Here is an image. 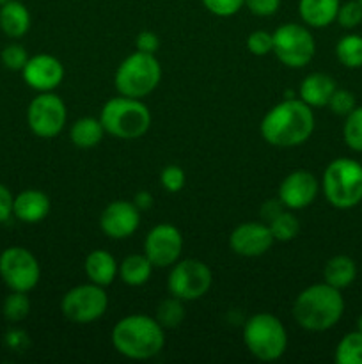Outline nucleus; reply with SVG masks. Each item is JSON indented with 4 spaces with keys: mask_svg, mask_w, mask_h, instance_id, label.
Returning <instances> with one entry per match:
<instances>
[{
    "mask_svg": "<svg viewBox=\"0 0 362 364\" xmlns=\"http://www.w3.org/2000/svg\"><path fill=\"white\" fill-rule=\"evenodd\" d=\"M202 6L212 14L220 18H229L245 6V0H201Z\"/></svg>",
    "mask_w": 362,
    "mask_h": 364,
    "instance_id": "obj_34",
    "label": "nucleus"
},
{
    "mask_svg": "<svg viewBox=\"0 0 362 364\" xmlns=\"http://www.w3.org/2000/svg\"><path fill=\"white\" fill-rule=\"evenodd\" d=\"M273 242L275 240L266 223H243L231 233L229 247L238 256L258 258L270 251Z\"/></svg>",
    "mask_w": 362,
    "mask_h": 364,
    "instance_id": "obj_14",
    "label": "nucleus"
},
{
    "mask_svg": "<svg viewBox=\"0 0 362 364\" xmlns=\"http://www.w3.org/2000/svg\"><path fill=\"white\" fill-rule=\"evenodd\" d=\"M213 283V274L201 259H177L167 279V288L172 297L181 301H197L204 297Z\"/></svg>",
    "mask_w": 362,
    "mask_h": 364,
    "instance_id": "obj_10",
    "label": "nucleus"
},
{
    "mask_svg": "<svg viewBox=\"0 0 362 364\" xmlns=\"http://www.w3.org/2000/svg\"><path fill=\"white\" fill-rule=\"evenodd\" d=\"M135 46H137L138 52L144 53H155L160 48V38L151 31H142L141 34L135 39Z\"/></svg>",
    "mask_w": 362,
    "mask_h": 364,
    "instance_id": "obj_39",
    "label": "nucleus"
},
{
    "mask_svg": "<svg viewBox=\"0 0 362 364\" xmlns=\"http://www.w3.org/2000/svg\"><path fill=\"white\" fill-rule=\"evenodd\" d=\"M14 198L4 185H0V223L7 220L13 213Z\"/></svg>",
    "mask_w": 362,
    "mask_h": 364,
    "instance_id": "obj_40",
    "label": "nucleus"
},
{
    "mask_svg": "<svg viewBox=\"0 0 362 364\" xmlns=\"http://www.w3.org/2000/svg\"><path fill=\"white\" fill-rule=\"evenodd\" d=\"M283 203H280V199L279 201H268V203H265V205H263V210H261V215H263V220H265V223H270V220L273 219V217L277 215V213L279 212H283Z\"/></svg>",
    "mask_w": 362,
    "mask_h": 364,
    "instance_id": "obj_41",
    "label": "nucleus"
},
{
    "mask_svg": "<svg viewBox=\"0 0 362 364\" xmlns=\"http://www.w3.org/2000/svg\"><path fill=\"white\" fill-rule=\"evenodd\" d=\"M247 48L252 55L263 57L273 52V34L266 31H256L248 34Z\"/></svg>",
    "mask_w": 362,
    "mask_h": 364,
    "instance_id": "obj_33",
    "label": "nucleus"
},
{
    "mask_svg": "<svg viewBox=\"0 0 362 364\" xmlns=\"http://www.w3.org/2000/svg\"><path fill=\"white\" fill-rule=\"evenodd\" d=\"M329 107L337 116H348L357 107V103H355L353 92L346 91V89H336L332 98H330Z\"/></svg>",
    "mask_w": 362,
    "mask_h": 364,
    "instance_id": "obj_35",
    "label": "nucleus"
},
{
    "mask_svg": "<svg viewBox=\"0 0 362 364\" xmlns=\"http://www.w3.org/2000/svg\"><path fill=\"white\" fill-rule=\"evenodd\" d=\"M141 224V210L133 201H114L106 205L99 217V228L106 237L123 240L131 237Z\"/></svg>",
    "mask_w": 362,
    "mask_h": 364,
    "instance_id": "obj_15",
    "label": "nucleus"
},
{
    "mask_svg": "<svg viewBox=\"0 0 362 364\" xmlns=\"http://www.w3.org/2000/svg\"><path fill=\"white\" fill-rule=\"evenodd\" d=\"M185 318V308L183 301L170 295V299L160 302L158 309H156V320L163 329H174L180 326Z\"/></svg>",
    "mask_w": 362,
    "mask_h": 364,
    "instance_id": "obj_29",
    "label": "nucleus"
},
{
    "mask_svg": "<svg viewBox=\"0 0 362 364\" xmlns=\"http://www.w3.org/2000/svg\"><path fill=\"white\" fill-rule=\"evenodd\" d=\"M316 43L311 31L300 23H284L273 32V52L287 68H304L312 60Z\"/></svg>",
    "mask_w": 362,
    "mask_h": 364,
    "instance_id": "obj_8",
    "label": "nucleus"
},
{
    "mask_svg": "<svg viewBox=\"0 0 362 364\" xmlns=\"http://www.w3.org/2000/svg\"><path fill=\"white\" fill-rule=\"evenodd\" d=\"M4 2H7V0H0V4H4Z\"/></svg>",
    "mask_w": 362,
    "mask_h": 364,
    "instance_id": "obj_44",
    "label": "nucleus"
},
{
    "mask_svg": "<svg viewBox=\"0 0 362 364\" xmlns=\"http://www.w3.org/2000/svg\"><path fill=\"white\" fill-rule=\"evenodd\" d=\"M323 194L339 210H350L362 201V166L353 159H336L323 173Z\"/></svg>",
    "mask_w": 362,
    "mask_h": 364,
    "instance_id": "obj_5",
    "label": "nucleus"
},
{
    "mask_svg": "<svg viewBox=\"0 0 362 364\" xmlns=\"http://www.w3.org/2000/svg\"><path fill=\"white\" fill-rule=\"evenodd\" d=\"M23 80L27 85L39 92H48L59 87L64 78V66L57 57L48 53H39V55L28 57L27 64L21 70Z\"/></svg>",
    "mask_w": 362,
    "mask_h": 364,
    "instance_id": "obj_17",
    "label": "nucleus"
},
{
    "mask_svg": "<svg viewBox=\"0 0 362 364\" xmlns=\"http://www.w3.org/2000/svg\"><path fill=\"white\" fill-rule=\"evenodd\" d=\"M343 137L348 148L353 151H362V107H355L346 116Z\"/></svg>",
    "mask_w": 362,
    "mask_h": 364,
    "instance_id": "obj_30",
    "label": "nucleus"
},
{
    "mask_svg": "<svg viewBox=\"0 0 362 364\" xmlns=\"http://www.w3.org/2000/svg\"><path fill=\"white\" fill-rule=\"evenodd\" d=\"M319 183L309 171H293L279 185V199L287 210H304L316 199Z\"/></svg>",
    "mask_w": 362,
    "mask_h": 364,
    "instance_id": "obj_16",
    "label": "nucleus"
},
{
    "mask_svg": "<svg viewBox=\"0 0 362 364\" xmlns=\"http://www.w3.org/2000/svg\"><path fill=\"white\" fill-rule=\"evenodd\" d=\"M0 276L14 291H31L39 283L41 269L35 256L25 247H9L0 255Z\"/></svg>",
    "mask_w": 362,
    "mask_h": 364,
    "instance_id": "obj_12",
    "label": "nucleus"
},
{
    "mask_svg": "<svg viewBox=\"0 0 362 364\" xmlns=\"http://www.w3.org/2000/svg\"><path fill=\"white\" fill-rule=\"evenodd\" d=\"M84 269L89 281L103 288L110 287L119 274V265H117L116 258L105 249H96V251L89 252Z\"/></svg>",
    "mask_w": 362,
    "mask_h": 364,
    "instance_id": "obj_19",
    "label": "nucleus"
},
{
    "mask_svg": "<svg viewBox=\"0 0 362 364\" xmlns=\"http://www.w3.org/2000/svg\"><path fill=\"white\" fill-rule=\"evenodd\" d=\"M357 331H361L362 333V315L358 316V320H357Z\"/></svg>",
    "mask_w": 362,
    "mask_h": 364,
    "instance_id": "obj_43",
    "label": "nucleus"
},
{
    "mask_svg": "<svg viewBox=\"0 0 362 364\" xmlns=\"http://www.w3.org/2000/svg\"><path fill=\"white\" fill-rule=\"evenodd\" d=\"M245 6L256 16H272L280 7V0H245Z\"/></svg>",
    "mask_w": 362,
    "mask_h": 364,
    "instance_id": "obj_38",
    "label": "nucleus"
},
{
    "mask_svg": "<svg viewBox=\"0 0 362 364\" xmlns=\"http://www.w3.org/2000/svg\"><path fill=\"white\" fill-rule=\"evenodd\" d=\"M336 55L343 66L350 70L362 68V36L348 34L336 45Z\"/></svg>",
    "mask_w": 362,
    "mask_h": 364,
    "instance_id": "obj_26",
    "label": "nucleus"
},
{
    "mask_svg": "<svg viewBox=\"0 0 362 364\" xmlns=\"http://www.w3.org/2000/svg\"><path fill=\"white\" fill-rule=\"evenodd\" d=\"M344 313L339 290L327 283L311 284L298 294L293 304L295 322L305 331L322 333L336 326Z\"/></svg>",
    "mask_w": 362,
    "mask_h": 364,
    "instance_id": "obj_3",
    "label": "nucleus"
},
{
    "mask_svg": "<svg viewBox=\"0 0 362 364\" xmlns=\"http://www.w3.org/2000/svg\"><path fill=\"white\" fill-rule=\"evenodd\" d=\"M357 277V265L350 256H334L327 262L325 269H323V279L327 284L343 290V288L350 287Z\"/></svg>",
    "mask_w": 362,
    "mask_h": 364,
    "instance_id": "obj_23",
    "label": "nucleus"
},
{
    "mask_svg": "<svg viewBox=\"0 0 362 364\" xmlns=\"http://www.w3.org/2000/svg\"><path fill=\"white\" fill-rule=\"evenodd\" d=\"M243 341L247 350L259 361H277L287 347L286 327L277 316L270 313H258L245 323Z\"/></svg>",
    "mask_w": 362,
    "mask_h": 364,
    "instance_id": "obj_7",
    "label": "nucleus"
},
{
    "mask_svg": "<svg viewBox=\"0 0 362 364\" xmlns=\"http://www.w3.org/2000/svg\"><path fill=\"white\" fill-rule=\"evenodd\" d=\"M181 251H183V237L172 224H158L146 237L144 255L148 256L153 267L158 269L172 267L181 258Z\"/></svg>",
    "mask_w": 362,
    "mask_h": 364,
    "instance_id": "obj_13",
    "label": "nucleus"
},
{
    "mask_svg": "<svg viewBox=\"0 0 362 364\" xmlns=\"http://www.w3.org/2000/svg\"><path fill=\"white\" fill-rule=\"evenodd\" d=\"M337 364H362V333L346 334L336 347Z\"/></svg>",
    "mask_w": 362,
    "mask_h": 364,
    "instance_id": "obj_28",
    "label": "nucleus"
},
{
    "mask_svg": "<svg viewBox=\"0 0 362 364\" xmlns=\"http://www.w3.org/2000/svg\"><path fill=\"white\" fill-rule=\"evenodd\" d=\"M99 121L112 137L133 141L148 134L151 127V112L138 98L121 95L103 105Z\"/></svg>",
    "mask_w": 362,
    "mask_h": 364,
    "instance_id": "obj_4",
    "label": "nucleus"
},
{
    "mask_svg": "<svg viewBox=\"0 0 362 364\" xmlns=\"http://www.w3.org/2000/svg\"><path fill=\"white\" fill-rule=\"evenodd\" d=\"M339 6V0H300L298 13L309 27L323 28L336 21Z\"/></svg>",
    "mask_w": 362,
    "mask_h": 364,
    "instance_id": "obj_21",
    "label": "nucleus"
},
{
    "mask_svg": "<svg viewBox=\"0 0 362 364\" xmlns=\"http://www.w3.org/2000/svg\"><path fill=\"white\" fill-rule=\"evenodd\" d=\"M109 308V295L99 284L89 283L75 287L60 301V311L70 322L92 323L105 315Z\"/></svg>",
    "mask_w": 362,
    "mask_h": 364,
    "instance_id": "obj_9",
    "label": "nucleus"
},
{
    "mask_svg": "<svg viewBox=\"0 0 362 364\" xmlns=\"http://www.w3.org/2000/svg\"><path fill=\"white\" fill-rule=\"evenodd\" d=\"M133 203H135V206H137L138 210H148L149 206L153 205V198L148 194V192L142 191V192H138L137 196H135Z\"/></svg>",
    "mask_w": 362,
    "mask_h": 364,
    "instance_id": "obj_42",
    "label": "nucleus"
},
{
    "mask_svg": "<svg viewBox=\"0 0 362 364\" xmlns=\"http://www.w3.org/2000/svg\"><path fill=\"white\" fill-rule=\"evenodd\" d=\"M358 2H361V4H362V0H358Z\"/></svg>",
    "mask_w": 362,
    "mask_h": 364,
    "instance_id": "obj_45",
    "label": "nucleus"
},
{
    "mask_svg": "<svg viewBox=\"0 0 362 364\" xmlns=\"http://www.w3.org/2000/svg\"><path fill=\"white\" fill-rule=\"evenodd\" d=\"M259 130L268 144L293 148L309 141L314 132V114L302 100L287 98L266 112Z\"/></svg>",
    "mask_w": 362,
    "mask_h": 364,
    "instance_id": "obj_1",
    "label": "nucleus"
},
{
    "mask_svg": "<svg viewBox=\"0 0 362 364\" xmlns=\"http://www.w3.org/2000/svg\"><path fill=\"white\" fill-rule=\"evenodd\" d=\"M112 345L124 358L146 361L162 352L165 345V329L158 320L148 315L124 316L114 326Z\"/></svg>",
    "mask_w": 362,
    "mask_h": 364,
    "instance_id": "obj_2",
    "label": "nucleus"
},
{
    "mask_svg": "<svg viewBox=\"0 0 362 364\" xmlns=\"http://www.w3.org/2000/svg\"><path fill=\"white\" fill-rule=\"evenodd\" d=\"M162 80V66L155 53L133 52L119 64L116 71V89L130 98H146L158 87Z\"/></svg>",
    "mask_w": 362,
    "mask_h": 364,
    "instance_id": "obj_6",
    "label": "nucleus"
},
{
    "mask_svg": "<svg viewBox=\"0 0 362 364\" xmlns=\"http://www.w3.org/2000/svg\"><path fill=\"white\" fill-rule=\"evenodd\" d=\"M31 313V301L25 291H14L4 302V316L9 322H21Z\"/></svg>",
    "mask_w": 362,
    "mask_h": 364,
    "instance_id": "obj_31",
    "label": "nucleus"
},
{
    "mask_svg": "<svg viewBox=\"0 0 362 364\" xmlns=\"http://www.w3.org/2000/svg\"><path fill=\"white\" fill-rule=\"evenodd\" d=\"M336 89V82L330 75L311 73L302 80L298 92L302 102L307 103L309 107H325L329 105Z\"/></svg>",
    "mask_w": 362,
    "mask_h": 364,
    "instance_id": "obj_20",
    "label": "nucleus"
},
{
    "mask_svg": "<svg viewBox=\"0 0 362 364\" xmlns=\"http://www.w3.org/2000/svg\"><path fill=\"white\" fill-rule=\"evenodd\" d=\"M105 128H103V123L96 117H80L73 123L70 130L71 142H73L77 148L89 149L94 148L102 142L103 135H105Z\"/></svg>",
    "mask_w": 362,
    "mask_h": 364,
    "instance_id": "obj_24",
    "label": "nucleus"
},
{
    "mask_svg": "<svg viewBox=\"0 0 362 364\" xmlns=\"http://www.w3.org/2000/svg\"><path fill=\"white\" fill-rule=\"evenodd\" d=\"M13 213L27 224L41 223L50 213V198L41 191H23L14 198Z\"/></svg>",
    "mask_w": 362,
    "mask_h": 364,
    "instance_id": "obj_18",
    "label": "nucleus"
},
{
    "mask_svg": "<svg viewBox=\"0 0 362 364\" xmlns=\"http://www.w3.org/2000/svg\"><path fill=\"white\" fill-rule=\"evenodd\" d=\"M27 50L21 45H9L4 48L2 63L6 64V68H9V70L21 71L25 68V64H27Z\"/></svg>",
    "mask_w": 362,
    "mask_h": 364,
    "instance_id": "obj_37",
    "label": "nucleus"
},
{
    "mask_svg": "<svg viewBox=\"0 0 362 364\" xmlns=\"http://www.w3.org/2000/svg\"><path fill=\"white\" fill-rule=\"evenodd\" d=\"M0 28L9 38H21L31 28V13L18 0H7L0 7Z\"/></svg>",
    "mask_w": 362,
    "mask_h": 364,
    "instance_id": "obj_22",
    "label": "nucleus"
},
{
    "mask_svg": "<svg viewBox=\"0 0 362 364\" xmlns=\"http://www.w3.org/2000/svg\"><path fill=\"white\" fill-rule=\"evenodd\" d=\"M67 110L62 98L53 95L52 91L41 92L31 102L27 110V121L31 130L38 137L52 139L57 137L66 127Z\"/></svg>",
    "mask_w": 362,
    "mask_h": 364,
    "instance_id": "obj_11",
    "label": "nucleus"
},
{
    "mask_svg": "<svg viewBox=\"0 0 362 364\" xmlns=\"http://www.w3.org/2000/svg\"><path fill=\"white\" fill-rule=\"evenodd\" d=\"M266 224H268L270 231H272L273 235V240L275 242H291L293 238L298 237V233H300V223H298L297 217L291 212H287V210L279 212Z\"/></svg>",
    "mask_w": 362,
    "mask_h": 364,
    "instance_id": "obj_27",
    "label": "nucleus"
},
{
    "mask_svg": "<svg viewBox=\"0 0 362 364\" xmlns=\"http://www.w3.org/2000/svg\"><path fill=\"white\" fill-rule=\"evenodd\" d=\"M185 171L177 166H167L160 174V183L167 192H180L185 187Z\"/></svg>",
    "mask_w": 362,
    "mask_h": 364,
    "instance_id": "obj_36",
    "label": "nucleus"
},
{
    "mask_svg": "<svg viewBox=\"0 0 362 364\" xmlns=\"http://www.w3.org/2000/svg\"><path fill=\"white\" fill-rule=\"evenodd\" d=\"M153 263L146 255H130L119 263V277L128 287H142L151 279Z\"/></svg>",
    "mask_w": 362,
    "mask_h": 364,
    "instance_id": "obj_25",
    "label": "nucleus"
},
{
    "mask_svg": "<svg viewBox=\"0 0 362 364\" xmlns=\"http://www.w3.org/2000/svg\"><path fill=\"white\" fill-rule=\"evenodd\" d=\"M337 21L344 28H355L362 21V4L358 0H350L346 4H341L337 11Z\"/></svg>",
    "mask_w": 362,
    "mask_h": 364,
    "instance_id": "obj_32",
    "label": "nucleus"
}]
</instances>
